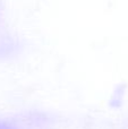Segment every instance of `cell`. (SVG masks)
I'll return each instance as SVG.
<instances>
[{"label": "cell", "instance_id": "cell-1", "mask_svg": "<svg viewBox=\"0 0 128 129\" xmlns=\"http://www.w3.org/2000/svg\"><path fill=\"white\" fill-rule=\"evenodd\" d=\"M0 129H15V128L10 127V126L6 125V123H1V122H0Z\"/></svg>", "mask_w": 128, "mask_h": 129}]
</instances>
